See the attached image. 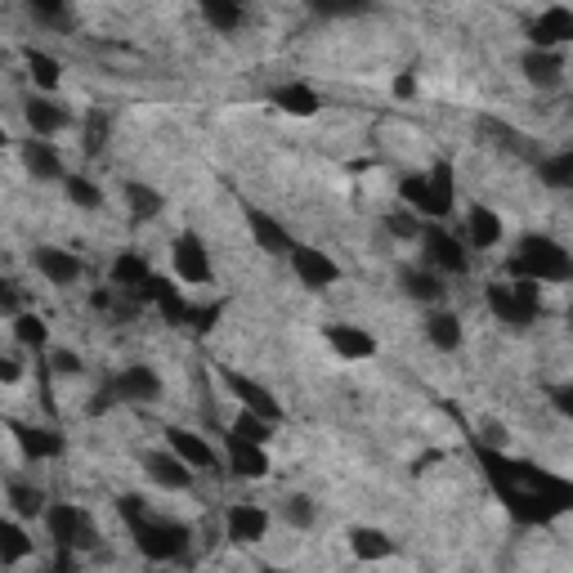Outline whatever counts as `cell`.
Returning <instances> with one entry per match:
<instances>
[{
    "label": "cell",
    "mask_w": 573,
    "mask_h": 573,
    "mask_svg": "<svg viewBox=\"0 0 573 573\" xmlns=\"http://www.w3.org/2000/svg\"><path fill=\"white\" fill-rule=\"evenodd\" d=\"M287 265H291V274H296V283H300L305 291H327V287H336V283H340V265H336L323 247H305V243H296V252L287 256Z\"/></svg>",
    "instance_id": "9"
},
{
    "label": "cell",
    "mask_w": 573,
    "mask_h": 573,
    "mask_svg": "<svg viewBox=\"0 0 573 573\" xmlns=\"http://www.w3.org/2000/svg\"><path fill=\"white\" fill-rule=\"evenodd\" d=\"M50 372H54V377H81L85 364H81L76 350H50Z\"/></svg>",
    "instance_id": "41"
},
{
    "label": "cell",
    "mask_w": 573,
    "mask_h": 573,
    "mask_svg": "<svg viewBox=\"0 0 573 573\" xmlns=\"http://www.w3.org/2000/svg\"><path fill=\"white\" fill-rule=\"evenodd\" d=\"M10 439L19 443L23 462H50V457L63 452V439L45 426H23V421H10Z\"/></svg>",
    "instance_id": "24"
},
{
    "label": "cell",
    "mask_w": 573,
    "mask_h": 573,
    "mask_svg": "<svg viewBox=\"0 0 573 573\" xmlns=\"http://www.w3.org/2000/svg\"><path fill=\"white\" fill-rule=\"evenodd\" d=\"M32 269L50 283V287H72L81 278V260L68 247H37L32 252Z\"/></svg>",
    "instance_id": "21"
},
{
    "label": "cell",
    "mask_w": 573,
    "mask_h": 573,
    "mask_svg": "<svg viewBox=\"0 0 573 573\" xmlns=\"http://www.w3.org/2000/svg\"><path fill=\"white\" fill-rule=\"evenodd\" d=\"M37 23H45V28H68L72 23V10H63V6H32L28 10Z\"/></svg>",
    "instance_id": "42"
},
{
    "label": "cell",
    "mask_w": 573,
    "mask_h": 573,
    "mask_svg": "<svg viewBox=\"0 0 573 573\" xmlns=\"http://www.w3.org/2000/svg\"><path fill=\"white\" fill-rule=\"evenodd\" d=\"M520 72H524V81L529 85H538V90H555L560 81H564V50H524L520 54Z\"/></svg>",
    "instance_id": "19"
},
{
    "label": "cell",
    "mask_w": 573,
    "mask_h": 573,
    "mask_svg": "<svg viewBox=\"0 0 573 573\" xmlns=\"http://www.w3.org/2000/svg\"><path fill=\"white\" fill-rule=\"evenodd\" d=\"M265 573H287V569H265Z\"/></svg>",
    "instance_id": "46"
},
{
    "label": "cell",
    "mask_w": 573,
    "mask_h": 573,
    "mask_svg": "<svg viewBox=\"0 0 573 573\" xmlns=\"http://www.w3.org/2000/svg\"><path fill=\"white\" fill-rule=\"evenodd\" d=\"M171 269H175V278L188 283V287H206V283H211L215 269H211V252H206L202 234H193V228L175 234V243H171Z\"/></svg>",
    "instance_id": "7"
},
{
    "label": "cell",
    "mask_w": 573,
    "mask_h": 573,
    "mask_svg": "<svg viewBox=\"0 0 573 573\" xmlns=\"http://www.w3.org/2000/svg\"><path fill=\"white\" fill-rule=\"evenodd\" d=\"M19 377H23V364H19V359L0 364V386H19Z\"/></svg>",
    "instance_id": "43"
},
{
    "label": "cell",
    "mask_w": 573,
    "mask_h": 573,
    "mask_svg": "<svg viewBox=\"0 0 573 573\" xmlns=\"http://www.w3.org/2000/svg\"><path fill=\"white\" fill-rule=\"evenodd\" d=\"M421 331H426V340L434 350H443V355H452V350H462V340H467V327H462V318H457L452 309H426V318H421Z\"/></svg>",
    "instance_id": "22"
},
{
    "label": "cell",
    "mask_w": 573,
    "mask_h": 573,
    "mask_svg": "<svg viewBox=\"0 0 573 573\" xmlns=\"http://www.w3.org/2000/svg\"><path fill=\"white\" fill-rule=\"evenodd\" d=\"M126 206H131V215L135 219H157L162 215V206H166V197L153 188V184H144V180H126Z\"/></svg>",
    "instance_id": "34"
},
{
    "label": "cell",
    "mask_w": 573,
    "mask_h": 573,
    "mask_svg": "<svg viewBox=\"0 0 573 573\" xmlns=\"http://www.w3.org/2000/svg\"><path fill=\"white\" fill-rule=\"evenodd\" d=\"M144 296H149V300L162 309V318H166V323H175V327H180V323H197V309H193V305L180 296V287H175V283H166V278H153Z\"/></svg>",
    "instance_id": "28"
},
{
    "label": "cell",
    "mask_w": 573,
    "mask_h": 573,
    "mask_svg": "<svg viewBox=\"0 0 573 573\" xmlns=\"http://www.w3.org/2000/svg\"><path fill=\"white\" fill-rule=\"evenodd\" d=\"M350 551H355V560L377 564V560H390L395 555V538L386 529H377V524H355L350 529Z\"/></svg>",
    "instance_id": "31"
},
{
    "label": "cell",
    "mask_w": 573,
    "mask_h": 573,
    "mask_svg": "<svg viewBox=\"0 0 573 573\" xmlns=\"http://www.w3.org/2000/svg\"><path fill=\"white\" fill-rule=\"evenodd\" d=\"M323 340L331 346V355H336L340 364H364V359L377 355V336L364 331L359 323H327V327H323Z\"/></svg>",
    "instance_id": "10"
},
{
    "label": "cell",
    "mask_w": 573,
    "mask_h": 573,
    "mask_svg": "<svg viewBox=\"0 0 573 573\" xmlns=\"http://www.w3.org/2000/svg\"><path fill=\"white\" fill-rule=\"evenodd\" d=\"M538 180H542L546 188H573V149L546 157V162L538 166Z\"/></svg>",
    "instance_id": "38"
},
{
    "label": "cell",
    "mask_w": 573,
    "mask_h": 573,
    "mask_svg": "<svg viewBox=\"0 0 573 573\" xmlns=\"http://www.w3.org/2000/svg\"><path fill=\"white\" fill-rule=\"evenodd\" d=\"M399 197L403 206L426 219V224H443L457 211V180H452V162H434L421 175H403L399 180Z\"/></svg>",
    "instance_id": "2"
},
{
    "label": "cell",
    "mask_w": 573,
    "mask_h": 573,
    "mask_svg": "<svg viewBox=\"0 0 573 573\" xmlns=\"http://www.w3.org/2000/svg\"><path fill=\"white\" fill-rule=\"evenodd\" d=\"M274 426H278V421H265V417H256V412L238 408L234 426H228L224 434H238V439H247V443H260V448H269V439H274Z\"/></svg>",
    "instance_id": "36"
},
{
    "label": "cell",
    "mask_w": 573,
    "mask_h": 573,
    "mask_svg": "<svg viewBox=\"0 0 573 573\" xmlns=\"http://www.w3.org/2000/svg\"><path fill=\"white\" fill-rule=\"evenodd\" d=\"M219 377H224V390L238 399V408H247V412H256V417H265V421H278V417H283V403L269 395V386H260V381H252V377H243V372H234V368H224Z\"/></svg>",
    "instance_id": "13"
},
{
    "label": "cell",
    "mask_w": 573,
    "mask_h": 573,
    "mask_svg": "<svg viewBox=\"0 0 573 573\" xmlns=\"http://www.w3.org/2000/svg\"><path fill=\"white\" fill-rule=\"evenodd\" d=\"M63 197H68L72 206H81V211H99V206H103V193H99V184H94L90 175H68V180H63Z\"/></svg>",
    "instance_id": "37"
},
{
    "label": "cell",
    "mask_w": 573,
    "mask_h": 573,
    "mask_svg": "<svg viewBox=\"0 0 573 573\" xmlns=\"http://www.w3.org/2000/svg\"><path fill=\"white\" fill-rule=\"evenodd\" d=\"M28 555H37V538L28 533V524L23 520H6L0 524V564L6 569H14V564H23Z\"/></svg>",
    "instance_id": "30"
},
{
    "label": "cell",
    "mask_w": 573,
    "mask_h": 573,
    "mask_svg": "<svg viewBox=\"0 0 573 573\" xmlns=\"http://www.w3.org/2000/svg\"><path fill=\"white\" fill-rule=\"evenodd\" d=\"M502 234H507V224H502V215H498L493 206H471V211H467V234H462V243H467L471 252H493V247H502Z\"/></svg>",
    "instance_id": "18"
},
{
    "label": "cell",
    "mask_w": 573,
    "mask_h": 573,
    "mask_svg": "<svg viewBox=\"0 0 573 573\" xmlns=\"http://www.w3.org/2000/svg\"><path fill=\"white\" fill-rule=\"evenodd\" d=\"M153 278L157 274H153V265H149L144 252H117V260L108 265V283L117 287V291H149Z\"/></svg>",
    "instance_id": "23"
},
{
    "label": "cell",
    "mask_w": 573,
    "mask_h": 573,
    "mask_svg": "<svg viewBox=\"0 0 573 573\" xmlns=\"http://www.w3.org/2000/svg\"><path fill=\"white\" fill-rule=\"evenodd\" d=\"M555 408H560V412H564L569 421H573V386H564V390H555Z\"/></svg>",
    "instance_id": "44"
},
{
    "label": "cell",
    "mask_w": 573,
    "mask_h": 573,
    "mask_svg": "<svg viewBox=\"0 0 573 573\" xmlns=\"http://www.w3.org/2000/svg\"><path fill=\"white\" fill-rule=\"evenodd\" d=\"M412 90H417V81H412V76H408V72H403V76H399V81H395V94H412Z\"/></svg>",
    "instance_id": "45"
},
{
    "label": "cell",
    "mask_w": 573,
    "mask_h": 573,
    "mask_svg": "<svg viewBox=\"0 0 573 573\" xmlns=\"http://www.w3.org/2000/svg\"><path fill=\"white\" fill-rule=\"evenodd\" d=\"M507 269H511V278L538 283V287L573 283V252H564V247H560L555 238H546V234H529V238L515 243Z\"/></svg>",
    "instance_id": "3"
},
{
    "label": "cell",
    "mask_w": 573,
    "mask_h": 573,
    "mask_svg": "<svg viewBox=\"0 0 573 573\" xmlns=\"http://www.w3.org/2000/svg\"><path fill=\"white\" fill-rule=\"evenodd\" d=\"M274 108L287 112V117H314V112L323 108V94L305 81H287V85L274 90Z\"/></svg>",
    "instance_id": "29"
},
{
    "label": "cell",
    "mask_w": 573,
    "mask_h": 573,
    "mask_svg": "<svg viewBox=\"0 0 573 573\" xmlns=\"http://www.w3.org/2000/svg\"><path fill=\"white\" fill-rule=\"evenodd\" d=\"M166 448L180 457V462H184L193 475H202V471H215V467H219L215 443H206L197 430H180V426H171V430H166Z\"/></svg>",
    "instance_id": "16"
},
{
    "label": "cell",
    "mask_w": 573,
    "mask_h": 573,
    "mask_svg": "<svg viewBox=\"0 0 573 573\" xmlns=\"http://www.w3.org/2000/svg\"><path fill=\"white\" fill-rule=\"evenodd\" d=\"M529 45L533 50H564L573 45V10L569 6H546L533 28H529Z\"/></svg>",
    "instance_id": "14"
},
{
    "label": "cell",
    "mask_w": 573,
    "mask_h": 573,
    "mask_svg": "<svg viewBox=\"0 0 573 573\" xmlns=\"http://www.w3.org/2000/svg\"><path fill=\"white\" fill-rule=\"evenodd\" d=\"M484 300H489V309H493L507 327H529V323H538V314H542V287H538V283H524V278L493 283V287L484 291Z\"/></svg>",
    "instance_id": "4"
},
{
    "label": "cell",
    "mask_w": 573,
    "mask_h": 573,
    "mask_svg": "<svg viewBox=\"0 0 573 573\" xmlns=\"http://www.w3.org/2000/svg\"><path fill=\"white\" fill-rule=\"evenodd\" d=\"M19 157H23V171H28L37 184H63V180H68L63 157L54 153L50 140H28V144L19 149Z\"/></svg>",
    "instance_id": "20"
},
{
    "label": "cell",
    "mask_w": 573,
    "mask_h": 573,
    "mask_svg": "<svg viewBox=\"0 0 573 573\" xmlns=\"http://www.w3.org/2000/svg\"><path fill=\"white\" fill-rule=\"evenodd\" d=\"M224 467H228V475H234V480L256 484V480L269 475V452L260 443L238 439V434H224Z\"/></svg>",
    "instance_id": "11"
},
{
    "label": "cell",
    "mask_w": 573,
    "mask_h": 573,
    "mask_svg": "<svg viewBox=\"0 0 573 573\" xmlns=\"http://www.w3.org/2000/svg\"><path fill=\"white\" fill-rule=\"evenodd\" d=\"M117 511H122V520H126L135 546H140L149 560H180V555L188 551V524H180V520H171V515H157L144 498H122Z\"/></svg>",
    "instance_id": "1"
},
{
    "label": "cell",
    "mask_w": 573,
    "mask_h": 573,
    "mask_svg": "<svg viewBox=\"0 0 573 573\" xmlns=\"http://www.w3.org/2000/svg\"><path fill=\"white\" fill-rule=\"evenodd\" d=\"M144 475L157 484V489H166V493H188L193 489V471L180 462V457L162 443V448H153V452H144Z\"/></svg>",
    "instance_id": "15"
},
{
    "label": "cell",
    "mask_w": 573,
    "mask_h": 573,
    "mask_svg": "<svg viewBox=\"0 0 573 573\" xmlns=\"http://www.w3.org/2000/svg\"><path fill=\"white\" fill-rule=\"evenodd\" d=\"M224 533L238 546H256L269 538V511L260 502H234L224 511Z\"/></svg>",
    "instance_id": "12"
},
{
    "label": "cell",
    "mask_w": 573,
    "mask_h": 573,
    "mask_svg": "<svg viewBox=\"0 0 573 573\" xmlns=\"http://www.w3.org/2000/svg\"><path fill=\"white\" fill-rule=\"evenodd\" d=\"M23 63H28V76H32L37 94H54V90L63 85V63H59L54 54H45V50H28V54H23Z\"/></svg>",
    "instance_id": "33"
},
{
    "label": "cell",
    "mask_w": 573,
    "mask_h": 573,
    "mask_svg": "<svg viewBox=\"0 0 573 573\" xmlns=\"http://www.w3.org/2000/svg\"><path fill=\"white\" fill-rule=\"evenodd\" d=\"M10 336H14L19 350H32V355L50 350V323L41 314H32V309L19 314V318H10Z\"/></svg>",
    "instance_id": "32"
},
{
    "label": "cell",
    "mask_w": 573,
    "mask_h": 573,
    "mask_svg": "<svg viewBox=\"0 0 573 573\" xmlns=\"http://www.w3.org/2000/svg\"><path fill=\"white\" fill-rule=\"evenodd\" d=\"M45 533L54 538V546L59 551H90V546H99V529H94V520H90V511L85 507H72V502H54L50 507V515H45Z\"/></svg>",
    "instance_id": "6"
},
{
    "label": "cell",
    "mask_w": 573,
    "mask_h": 573,
    "mask_svg": "<svg viewBox=\"0 0 573 573\" xmlns=\"http://www.w3.org/2000/svg\"><path fill=\"white\" fill-rule=\"evenodd\" d=\"M421 265L434 269L439 278H457V274H467L471 269V247L452 234V228L443 224H426L421 228Z\"/></svg>",
    "instance_id": "5"
},
{
    "label": "cell",
    "mask_w": 573,
    "mask_h": 573,
    "mask_svg": "<svg viewBox=\"0 0 573 573\" xmlns=\"http://www.w3.org/2000/svg\"><path fill=\"white\" fill-rule=\"evenodd\" d=\"M23 117H28L32 140H54V135H63L72 126V112L63 103H54L50 94H32L28 108H23Z\"/></svg>",
    "instance_id": "17"
},
{
    "label": "cell",
    "mask_w": 573,
    "mask_h": 573,
    "mask_svg": "<svg viewBox=\"0 0 573 573\" xmlns=\"http://www.w3.org/2000/svg\"><path fill=\"white\" fill-rule=\"evenodd\" d=\"M6 498H10V515L23 520V524H28V520H45L50 507H54V502H50L37 484H28V480H10V484H6Z\"/></svg>",
    "instance_id": "27"
},
{
    "label": "cell",
    "mask_w": 573,
    "mask_h": 573,
    "mask_svg": "<svg viewBox=\"0 0 573 573\" xmlns=\"http://www.w3.org/2000/svg\"><path fill=\"white\" fill-rule=\"evenodd\" d=\"M399 287H403V296L408 300H417V305H426V309H439L443 305V278L434 274V269H426V265H408L403 274H399Z\"/></svg>",
    "instance_id": "26"
},
{
    "label": "cell",
    "mask_w": 573,
    "mask_h": 573,
    "mask_svg": "<svg viewBox=\"0 0 573 573\" xmlns=\"http://www.w3.org/2000/svg\"><path fill=\"white\" fill-rule=\"evenodd\" d=\"M421 228H426V219H417L408 206H399V211L386 215V234H395L403 243H421Z\"/></svg>",
    "instance_id": "40"
},
{
    "label": "cell",
    "mask_w": 573,
    "mask_h": 573,
    "mask_svg": "<svg viewBox=\"0 0 573 573\" xmlns=\"http://www.w3.org/2000/svg\"><path fill=\"white\" fill-rule=\"evenodd\" d=\"M108 390H112V399H117V403H162L166 381H162V372H157V368H149V364H131V368H122L117 377L108 381Z\"/></svg>",
    "instance_id": "8"
},
{
    "label": "cell",
    "mask_w": 573,
    "mask_h": 573,
    "mask_svg": "<svg viewBox=\"0 0 573 573\" xmlns=\"http://www.w3.org/2000/svg\"><path fill=\"white\" fill-rule=\"evenodd\" d=\"M202 19H206V28H215L219 37H228V32H238L243 28V6H234V0H206L202 6Z\"/></svg>",
    "instance_id": "35"
},
{
    "label": "cell",
    "mask_w": 573,
    "mask_h": 573,
    "mask_svg": "<svg viewBox=\"0 0 573 573\" xmlns=\"http://www.w3.org/2000/svg\"><path fill=\"white\" fill-rule=\"evenodd\" d=\"M283 520H287L291 529H314V520H318L314 498H309V493H287V498H283Z\"/></svg>",
    "instance_id": "39"
},
{
    "label": "cell",
    "mask_w": 573,
    "mask_h": 573,
    "mask_svg": "<svg viewBox=\"0 0 573 573\" xmlns=\"http://www.w3.org/2000/svg\"><path fill=\"white\" fill-rule=\"evenodd\" d=\"M247 228H252V238H256V247L265 252V256H291L296 252V243H291V234H287V228L274 219V215H265V211H247Z\"/></svg>",
    "instance_id": "25"
}]
</instances>
